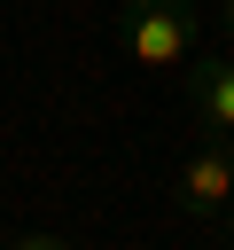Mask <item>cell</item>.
Returning a JSON list of instances; mask_svg holds the SVG:
<instances>
[{
    "label": "cell",
    "mask_w": 234,
    "mask_h": 250,
    "mask_svg": "<svg viewBox=\"0 0 234 250\" xmlns=\"http://www.w3.org/2000/svg\"><path fill=\"white\" fill-rule=\"evenodd\" d=\"M16 250H70V242H62V234H23Z\"/></svg>",
    "instance_id": "obj_4"
},
{
    "label": "cell",
    "mask_w": 234,
    "mask_h": 250,
    "mask_svg": "<svg viewBox=\"0 0 234 250\" xmlns=\"http://www.w3.org/2000/svg\"><path fill=\"white\" fill-rule=\"evenodd\" d=\"M226 227H234V203H226Z\"/></svg>",
    "instance_id": "obj_5"
},
{
    "label": "cell",
    "mask_w": 234,
    "mask_h": 250,
    "mask_svg": "<svg viewBox=\"0 0 234 250\" xmlns=\"http://www.w3.org/2000/svg\"><path fill=\"white\" fill-rule=\"evenodd\" d=\"M226 203H234V148H226V141H203V148L187 156V172H179V211L211 219V211H226Z\"/></svg>",
    "instance_id": "obj_2"
},
{
    "label": "cell",
    "mask_w": 234,
    "mask_h": 250,
    "mask_svg": "<svg viewBox=\"0 0 234 250\" xmlns=\"http://www.w3.org/2000/svg\"><path fill=\"white\" fill-rule=\"evenodd\" d=\"M187 47H195V8H179V0H140V8L125 16V55H133L140 70H172V62H187Z\"/></svg>",
    "instance_id": "obj_1"
},
{
    "label": "cell",
    "mask_w": 234,
    "mask_h": 250,
    "mask_svg": "<svg viewBox=\"0 0 234 250\" xmlns=\"http://www.w3.org/2000/svg\"><path fill=\"white\" fill-rule=\"evenodd\" d=\"M195 117L211 133H234V62H195Z\"/></svg>",
    "instance_id": "obj_3"
},
{
    "label": "cell",
    "mask_w": 234,
    "mask_h": 250,
    "mask_svg": "<svg viewBox=\"0 0 234 250\" xmlns=\"http://www.w3.org/2000/svg\"><path fill=\"white\" fill-rule=\"evenodd\" d=\"M226 31H234V8H226Z\"/></svg>",
    "instance_id": "obj_6"
}]
</instances>
